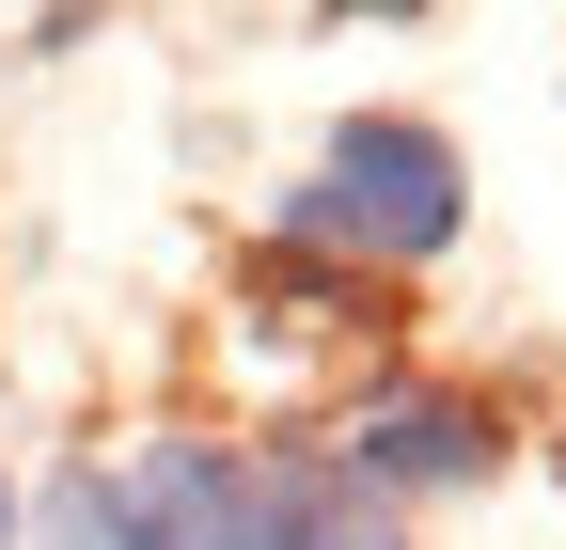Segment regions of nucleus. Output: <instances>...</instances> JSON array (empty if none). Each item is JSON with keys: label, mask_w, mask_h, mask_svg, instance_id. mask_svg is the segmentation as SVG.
<instances>
[{"label": "nucleus", "mask_w": 566, "mask_h": 550, "mask_svg": "<svg viewBox=\"0 0 566 550\" xmlns=\"http://www.w3.org/2000/svg\"><path fill=\"white\" fill-rule=\"evenodd\" d=\"M95 504H111V550H394L331 456H268V441H158Z\"/></svg>", "instance_id": "1"}, {"label": "nucleus", "mask_w": 566, "mask_h": 550, "mask_svg": "<svg viewBox=\"0 0 566 550\" xmlns=\"http://www.w3.org/2000/svg\"><path fill=\"white\" fill-rule=\"evenodd\" d=\"M300 236L378 252V267L457 252V142H441V126H409V110L331 126V158H315V189H300Z\"/></svg>", "instance_id": "2"}, {"label": "nucleus", "mask_w": 566, "mask_h": 550, "mask_svg": "<svg viewBox=\"0 0 566 550\" xmlns=\"http://www.w3.org/2000/svg\"><path fill=\"white\" fill-rule=\"evenodd\" d=\"M488 456H504V425H488L472 393H378L363 425H346V456H331V472L378 504V488H472Z\"/></svg>", "instance_id": "3"}, {"label": "nucleus", "mask_w": 566, "mask_h": 550, "mask_svg": "<svg viewBox=\"0 0 566 550\" xmlns=\"http://www.w3.org/2000/svg\"><path fill=\"white\" fill-rule=\"evenodd\" d=\"M0 535H17V488H0Z\"/></svg>", "instance_id": "4"}]
</instances>
